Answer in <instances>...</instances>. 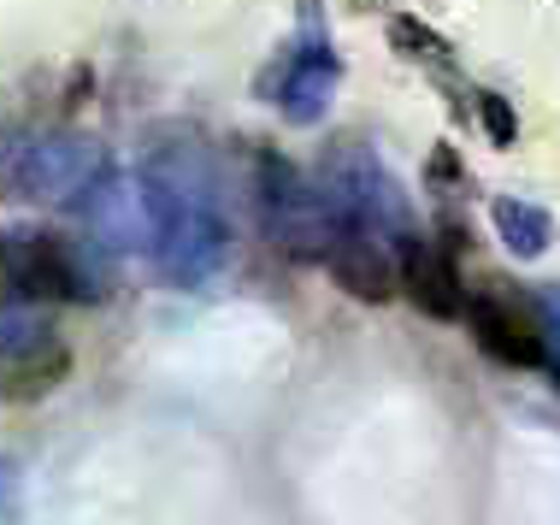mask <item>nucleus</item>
<instances>
[{"label":"nucleus","mask_w":560,"mask_h":525,"mask_svg":"<svg viewBox=\"0 0 560 525\" xmlns=\"http://www.w3.org/2000/svg\"><path fill=\"white\" fill-rule=\"evenodd\" d=\"M148 213H154V260L172 283H201L224 260V219L201 177L177 154H160L148 166Z\"/></svg>","instance_id":"nucleus-1"},{"label":"nucleus","mask_w":560,"mask_h":525,"mask_svg":"<svg viewBox=\"0 0 560 525\" xmlns=\"http://www.w3.org/2000/svg\"><path fill=\"white\" fill-rule=\"evenodd\" d=\"M107 172V154H101L89 137H12L0 148V189L24 195V201H71Z\"/></svg>","instance_id":"nucleus-2"},{"label":"nucleus","mask_w":560,"mask_h":525,"mask_svg":"<svg viewBox=\"0 0 560 525\" xmlns=\"http://www.w3.org/2000/svg\"><path fill=\"white\" fill-rule=\"evenodd\" d=\"M0 272L30 302H101V278L83 266V254L36 224L0 236Z\"/></svg>","instance_id":"nucleus-3"},{"label":"nucleus","mask_w":560,"mask_h":525,"mask_svg":"<svg viewBox=\"0 0 560 525\" xmlns=\"http://www.w3.org/2000/svg\"><path fill=\"white\" fill-rule=\"evenodd\" d=\"M78 213L83 224L95 231L101 248L113 254H130V248H154V213H148V184L142 177H118V172H101L95 184L78 195Z\"/></svg>","instance_id":"nucleus-4"},{"label":"nucleus","mask_w":560,"mask_h":525,"mask_svg":"<svg viewBox=\"0 0 560 525\" xmlns=\"http://www.w3.org/2000/svg\"><path fill=\"white\" fill-rule=\"evenodd\" d=\"M401 290L407 302H413L419 313H431V319H460L466 313V290H460V272H454V260L436 243H425V236H401Z\"/></svg>","instance_id":"nucleus-5"},{"label":"nucleus","mask_w":560,"mask_h":525,"mask_svg":"<svg viewBox=\"0 0 560 525\" xmlns=\"http://www.w3.org/2000/svg\"><path fill=\"white\" fill-rule=\"evenodd\" d=\"M466 319H472L478 349L495 354V360H508V366H542V360H549L537 319H532V313H520L513 302H502V295H472V302H466Z\"/></svg>","instance_id":"nucleus-6"},{"label":"nucleus","mask_w":560,"mask_h":525,"mask_svg":"<svg viewBox=\"0 0 560 525\" xmlns=\"http://www.w3.org/2000/svg\"><path fill=\"white\" fill-rule=\"evenodd\" d=\"M325 266L348 295H360V302H389L396 283H401V272L389 266V254L377 248V231H366V224H342L337 243L325 254Z\"/></svg>","instance_id":"nucleus-7"},{"label":"nucleus","mask_w":560,"mask_h":525,"mask_svg":"<svg viewBox=\"0 0 560 525\" xmlns=\"http://www.w3.org/2000/svg\"><path fill=\"white\" fill-rule=\"evenodd\" d=\"M330 95H337V59H330L325 42H313V48H301L290 66H283L278 78V107L290 125H319Z\"/></svg>","instance_id":"nucleus-8"},{"label":"nucleus","mask_w":560,"mask_h":525,"mask_svg":"<svg viewBox=\"0 0 560 525\" xmlns=\"http://www.w3.org/2000/svg\"><path fill=\"white\" fill-rule=\"evenodd\" d=\"M490 219H495V231H502L508 254H520V260H537V254L555 243V219L542 213V207L520 201V195H502V201L490 207Z\"/></svg>","instance_id":"nucleus-9"},{"label":"nucleus","mask_w":560,"mask_h":525,"mask_svg":"<svg viewBox=\"0 0 560 525\" xmlns=\"http://www.w3.org/2000/svg\"><path fill=\"white\" fill-rule=\"evenodd\" d=\"M66 372H71V354L54 349V342H42V349L19 354V366H12V378H7V396L36 401V396H48V389L66 378Z\"/></svg>","instance_id":"nucleus-10"},{"label":"nucleus","mask_w":560,"mask_h":525,"mask_svg":"<svg viewBox=\"0 0 560 525\" xmlns=\"http://www.w3.org/2000/svg\"><path fill=\"white\" fill-rule=\"evenodd\" d=\"M42 342H48V319L36 307H0V354H30Z\"/></svg>","instance_id":"nucleus-11"},{"label":"nucleus","mask_w":560,"mask_h":525,"mask_svg":"<svg viewBox=\"0 0 560 525\" xmlns=\"http://www.w3.org/2000/svg\"><path fill=\"white\" fill-rule=\"evenodd\" d=\"M478 113H483V130H490L495 148H508L513 137H520V118H513V107L502 95H478Z\"/></svg>","instance_id":"nucleus-12"}]
</instances>
